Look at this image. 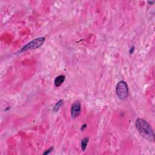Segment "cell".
<instances>
[{
    "mask_svg": "<svg viewBox=\"0 0 155 155\" xmlns=\"http://www.w3.org/2000/svg\"><path fill=\"white\" fill-rule=\"evenodd\" d=\"M135 126L140 135L148 140H154V132L150 124L146 120L138 118L136 120Z\"/></svg>",
    "mask_w": 155,
    "mask_h": 155,
    "instance_id": "obj_1",
    "label": "cell"
},
{
    "mask_svg": "<svg viewBox=\"0 0 155 155\" xmlns=\"http://www.w3.org/2000/svg\"><path fill=\"white\" fill-rule=\"evenodd\" d=\"M116 94L120 100H124L128 96V88L127 83L124 81H120L116 87Z\"/></svg>",
    "mask_w": 155,
    "mask_h": 155,
    "instance_id": "obj_2",
    "label": "cell"
},
{
    "mask_svg": "<svg viewBox=\"0 0 155 155\" xmlns=\"http://www.w3.org/2000/svg\"><path fill=\"white\" fill-rule=\"evenodd\" d=\"M44 41H45V38L44 37L35 38V40H32L30 42L27 43L26 45L22 47L21 49V52H26L28 50L36 49V48H40L44 44Z\"/></svg>",
    "mask_w": 155,
    "mask_h": 155,
    "instance_id": "obj_3",
    "label": "cell"
},
{
    "mask_svg": "<svg viewBox=\"0 0 155 155\" xmlns=\"http://www.w3.org/2000/svg\"><path fill=\"white\" fill-rule=\"evenodd\" d=\"M81 103L78 101L75 102L72 104L71 108V115L72 118H76L80 115L81 113Z\"/></svg>",
    "mask_w": 155,
    "mask_h": 155,
    "instance_id": "obj_4",
    "label": "cell"
},
{
    "mask_svg": "<svg viewBox=\"0 0 155 155\" xmlns=\"http://www.w3.org/2000/svg\"><path fill=\"white\" fill-rule=\"evenodd\" d=\"M65 79L66 76L64 75H63V74H61V75L58 76L56 78L54 81V84L55 87H58L62 85V83L65 81Z\"/></svg>",
    "mask_w": 155,
    "mask_h": 155,
    "instance_id": "obj_5",
    "label": "cell"
},
{
    "mask_svg": "<svg viewBox=\"0 0 155 155\" xmlns=\"http://www.w3.org/2000/svg\"><path fill=\"white\" fill-rule=\"evenodd\" d=\"M63 104H64V101H63V100H60V101H58L56 103V104L54 105V108H53V111H54V112H58V110L60 109V108L62 107Z\"/></svg>",
    "mask_w": 155,
    "mask_h": 155,
    "instance_id": "obj_6",
    "label": "cell"
},
{
    "mask_svg": "<svg viewBox=\"0 0 155 155\" xmlns=\"http://www.w3.org/2000/svg\"><path fill=\"white\" fill-rule=\"evenodd\" d=\"M88 138H85L83 139L81 141V149L82 152H85L86 150V148H87V144L88 142Z\"/></svg>",
    "mask_w": 155,
    "mask_h": 155,
    "instance_id": "obj_7",
    "label": "cell"
},
{
    "mask_svg": "<svg viewBox=\"0 0 155 155\" xmlns=\"http://www.w3.org/2000/svg\"><path fill=\"white\" fill-rule=\"evenodd\" d=\"M54 150V147H51V148H50L49 149H48V150H47L45 152H44V154H49V153H50L52 152V150Z\"/></svg>",
    "mask_w": 155,
    "mask_h": 155,
    "instance_id": "obj_8",
    "label": "cell"
},
{
    "mask_svg": "<svg viewBox=\"0 0 155 155\" xmlns=\"http://www.w3.org/2000/svg\"><path fill=\"white\" fill-rule=\"evenodd\" d=\"M86 128V124H84L83 126H82V127L81 128V130H84V129H85Z\"/></svg>",
    "mask_w": 155,
    "mask_h": 155,
    "instance_id": "obj_9",
    "label": "cell"
},
{
    "mask_svg": "<svg viewBox=\"0 0 155 155\" xmlns=\"http://www.w3.org/2000/svg\"><path fill=\"white\" fill-rule=\"evenodd\" d=\"M134 47H133V46L132 47V50H130V54H132V53L133 52V51H134Z\"/></svg>",
    "mask_w": 155,
    "mask_h": 155,
    "instance_id": "obj_10",
    "label": "cell"
},
{
    "mask_svg": "<svg viewBox=\"0 0 155 155\" xmlns=\"http://www.w3.org/2000/svg\"><path fill=\"white\" fill-rule=\"evenodd\" d=\"M148 2L150 4H153L154 2V1H148Z\"/></svg>",
    "mask_w": 155,
    "mask_h": 155,
    "instance_id": "obj_11",
    "label": "cell"
}]
</instances>
